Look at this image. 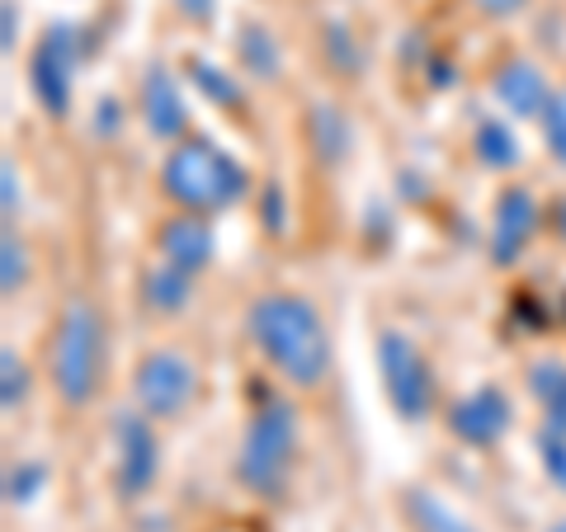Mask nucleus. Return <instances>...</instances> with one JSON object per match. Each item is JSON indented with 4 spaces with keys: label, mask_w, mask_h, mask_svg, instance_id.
Here are the masks:
<instances>
[{
    "label": "nucleus",
    "mask_w": 566,
    "mask_h": 532,
    "mask_svg": "<svg viewBox=\"0 0 566 532\" xmlns=\"http://www.w3.org/2000/svg\"><path fill=\"white\" fill-rule=\"evenodd\" d=\"M251 334L274 372H283L293 386H316L331 372V334L307 297L270 292L251 307Z\"/></svg>",
    "instance_id": "1"
},
{
    "label": "nucleus",
    "mask_w": 566,
    "mask_h": 532,
    "mask_svg": "<svg viewBox=\"0 0 566 532\" xmlns=\"http://www.w3.org/2000/svg\"><path fill=\"white\" fill-rule=\"evenodd\" d=\"M161 184L189 217H208V212L237 208L245 193H251V174H245L222 147H212L208 137H189L166 156Z\"/></svg>",
    "instance_id": "2"
},
{
    "label": "nucleus",
    "mask_w": 566,
    "mask_h": 532,
    "mask_svg": "<svg viewBox=\"0 0 566 532\" xmlns=\"http://www.w3.org/2000/svg\"><path fill=\"white\" fill-rule=\"evenodd\" d=\"M293 448H297V411L289 401H260V411L245 429V443H241V457H237V476L245 490L264 494L274 500L289 481V467H293Z\"/></svg>",
    "instance_id": "3"
},
{
    "label": "nucleus",
    "mask_w": 566,
    "mask_h": 532,
    "mask_svg": "<svg viewBox=\"0 0 566 532\" xmlns=\"http://www.w3.org/2000/svg\"><path fill=\"white\" fill-rule=\"evenodd\" d=\"M104 372V321L91 301H71L52 340V386L66 405H85Z\"/></svg>",
    "instance_id": "4"
},
{
    "label": "nucleus",
    "mask_w": 566,
    "mask_h": 532,
    "mask_svg": "<svg viewBox=\"0 0 566 532\" xmlns=\"http://www.w3.org/2000/svg\"><path fill=\"white\" fill-rule=\"evenodd\" d=\"M378 372H382V392L392 401V411L406 424H420L434 405V372L420 359V349L406 340L401 330L378 334Z\"/></svg>",
    "instance_id": "5"
},
{
    "label": "nucleus",
    "mask_w": 566,
    "mask_h": 532,
    "mask_svg": "<svg viewBox=\"0 0 566 532\" xmlns=\"http://www.w3.org/2000/svg\"><path fill=\"white\" fill-rule=\"evenodd\" d=\"M76 57H81V39L71 24H48L39 47L29 57V91L43 104L48 118H66L71 114V85H76Z\"/></svg>",
    "instance_id": "6"
},
{
    "label": "nucleus",
    "mask_w": 566,
    "mask_h": 532,
    "mask_svg": "<svg viewBox=\"0 0 566 532\" xmlns=\"http://www.w3.org/2000/svg\"><path fill=\"white\" fill-rule=\"evenodd\" d=\"M193 386H199L193 363L185 359V353H175V349H151L147 359L137 363V377H133L142 415H151V419L185 415L189 401H193Z\"/></svg>",
    "instance_id": "7"
},
{
    "label": "nucleus",
    "mask_w": 566,
    "mask_h": 532,
    "mask_svg": "<svg viewBox=\"0 0 566 532\" xmlns=\"http://www.w3.org/2000/svg\"><path fill=\"white\" fill-rule=\"evenodd\" d=\"M114 438H118V494L123 500H137L161 476V443H156L151 419L137 411H118Z\"/></svg>",
    "instance_id": "8"
},
{
    "label": "nucleus",
    "mask_w": 566,
    "mask_h": 532,
    "mask_svg": "<svg viewBox=\"0 0 566 532\" xmlns=\"http://www.w3.org/2000/svg\"><path fill=\"white\" fill-rule=\"evenodd\" d=\"M510 419H515V411H510V396L501 392V386H476V392H468L463 401H453L449 411V429L468 443V448H491V443H501Z\"/></svg>",
    "instance_id": "9"
},
{
    "label": "nucleus",
    "mask_w": 566,
    "mask_h": 532,
    "mask_svg": "<svg viewBox=\"0 0 566 532\" xmlns=\"http://www.w3.org/2000/svg\"><path fill=\"white\" fill-rule=\"evenodd\" d=\"M538 232V199L528 189H505L491 212V264H515Z\"/></svg>",
    "instance_id": "10"
},
{
    "label": "nucleus",
    "mask_w": 566,
    "mask_h": 532,
    "mask_svg": "<svg viewBox=\"0 0 566 532\" xmlns=\"http://www.w3.org/2000/svg\"><path fill=\"white\" fill-rule=\"evenodd\" d=\"M142 114H147L151 137H161V141L185 137L189 109H185V95L166 66H147V81H142Z\"/></svg>",
    "instance_id": "11"
},
{
    "label": "nucleus",
    "mask_w": 566,
    "mask_h": 532,
    "mask_svg": "<svg viewBox=\"0 0 566 532\" xmlns=\"http://www.w3.org/2000/svg\"><path fill=\"white\" fill-rule=\"evenodd\" d=\"M156 245H161L166 264H175V269H185L189 278L208 269L212 259V232L203 217H170L161 226V236H156Z\"/></svg>",
    "instance_id": "12"
},
{
    "label": "nucleus",
    "mask_w": 566,
    "mask_h": 532,
    "mask_svg": "<svg viewBox=\"0 0 566 532\" xmlns=\"http://www.w3.org/2000/svg\"><path fill=\"white\" fill-rule=\"evenodd\" d=\"M495 99L505 104L515 118H538L543 114V104L553 99V91H547V81H543V71L534 62H505L501 71H495Z\"/></svg>",
    "instance_id": "13"
},
{
    "label": "nucleus",
    "mask_w": 566,
    "mask_h": 532,
    "mask_svg": "<svg viewBox=\"0 0 566 532\" xmlns=\"http://www.w3.org/2000/svg\"><path fill=\"white\" fill-rule=\"evenodd\" d=\"M528 392H534V401L543 405V424L547 429L566 434V363L557 359H538L528 363Z\"/></svg>",
    "instance_id": "14"
},
{
    "label": "nucleus",
    "mask_w": 566,
    "mask_h": 532,
    "mask_svg": "<svg viewBox=\"0 0 566 532\" xmlns=\"http://www.w3.org/2000/svg\"><path fill=\"white\" fill-rule=\"evenodd\" d=\"M307 141L316 151V161L340 166L349 151V118L335 109V104H312L307 109Z\"/></svg>",
    "instance_id": "15"
},
{
    "label": "nucleus",
    "mask_w": 566,
    "mask_h": 532,
    "mask_svg": "<svg viewBox=\"0 0 566 532\" xmlns=\"http://www.w3.org/2000/svg\"><path fill=\"white\" fill-rule=\"evenodd\" d=\"M189 292H193V278L185 269H175V264H156V269H147V278H142V297H147V307L161 311V316L185 311Z\"/></svg>",
    "instance_id": "16"
},
{
    "label": "nucleus",
    "mask_w": 566,
    "mask_h": 532,
    "mask_svg": "<svg viewBox=\"0 0 566 532\" xmlns=\"http://www.w3.org/2000/svg\"><path fill=\"white\" fill-rule=\"evenodd\" d=\"M472 151H476V161H482L486 170L520 166V137L510 132V123H501V118H482V123H476Z\"/></svg>",
    "instance_id": "17"
},
{
    "label": "nucleus",
    "mask_w": 566,
    "mask_h": 532,
    "mask_svg": "<svg viewBox=\"0 0 566 532\" xmlns=\"http://www.w3.org/2000/svg\"><path fill=\"white\" fill-rule=\"evenodd\" d=\"M406 513H411V523L420 528V532H476L463 513L458 509H449L439 494H430V490H406Z\"/></svg>",
    "instance_id": "18"
},
{
    "label": "nucleus",
    "mask_w": 566,
    "mask_h": 532,
    "mask_svg": "<svg viewBox=\"0 0 566 532\" xmlns=\"http://www.w3.org/2000/svg\"><path fill=\"white\" fill-rule=\"evenodd\" d=\"M241 62H245V71L251 76H260V81H270V76H279V43H274V33L264 29L260 20H251V24H241Z\"/></svg>",
    "instance_id": "19"
},
{
    "label": "nucleus",
    "mask_w": 566,
    "mask_h": 532,
    "mask_svg": "<svg viewBox=\"0 0 566 532\" xmlns=\"http://www.w3.org/2000/svg\"><path fill=\"white\" fill-rule=\"evenodd\" d=\"M29 401V368L20 363L14 349H0V405L6 411H20Z\"/></svg>",
    "instance_id": "20"
},
{
    "label": "nucleus",
    "mask_w": 566,
    "mask_h": 532,
    "mask_svg": "<svg viewBox=\"0 0 566 532\" xmlns=\"http://www.w3.org/2000/svg\"><path fill=\"white\" fill-rule=\"evenodd\" d=\"M29 278V251L20 232H6V241H0V288L6 292H20Z\"/></svg>",
    "instance_id": "21"
},
{
    "label": "nucleus",
    "mask_w": 566,
    "mask_h": 532,
    "mask_svg": "<svg viewBox=\"0 0 566 532\" xmlns=\"http://www.w3.org/2000/svg\"><path fill=\"white\" fill-rule=\"evenodd\" d=\"M538 128L547 141V156H557V166H566V95L553 91V99H547L538 114Z\"/></svg>",
    "instance_id": "22"
},
{
    "label": "nucleus",
    "mask_w": 566,
    "mask_h": 532,
    "mask_svg": "<svg viewBox=\"0 0 566 532\" xmlns=\"http://www.w3.org/2000/svg\"><path fill=\"white\" fill-rule=\"evenodd\" d=\"M189 76L199 81V91L212 99V104H237L241 99V91L232 81H227V71H218L212 62H203V57H189Z\"/></svg>",
    "instance_id": "23"
},
{
    "label": "nucleus",
    "mask_w": 566,
    "mask_h": 532,
    "mask_svg": "<svg viewBox=\"0 0 566 532\" xmlns=\"http://www.w3.org/2000/svg\"><path fill=\"white\" fill-rule=\"evenodd\" d=\"M43 481H48V467H43V462H20V467H10V476H6L10 504H29L33 494L43 490Z\"/></svg>",
    "instance_id": "24"
},
{
    "label": "nucleus",
    "mask_w": 566,
    "mask_h": 532,
    "mask_svg": "<svg viewBox=\"0 0 566 532\" xmlns=\"http://www.w3.org/2000/svg\"><path fill=\"white\" fill-rule=\"evenodd\" d=\"M538 453H543V471L553 476L557 486H566V434H557V429H547V424H543Z\"/></svg>",
    "instance_id": "25"
},
{
    "label": "nucleus",
    "mask_w": 566,
    "mask_h": 532,
    "mask_svg": "<svg viewBox=\"0 0 566 532\" xmlns=\"http://www.w3.org/2000/svg\"><path fill=\"white\" fill-rule=\"evenodd\" d=\"M326 39H331V43H326V47H331V57L340 62L345 71H359V66H364L359 47H354V39H349V29H345V24H331V29H326Z\"/></svg>",
    "instance_id": "26"
},
{
    "label": "nucleus",
    "mask_w": 566,
    "mask_h": 532,
    "mask_svg": "<svg viewBox=\"0 0 566 532\" xmlns=\"http://www.w3.org/2000/svg\"><path fill=\"white\" fill-rule=\"evenodd\" d=\"M0 47H20V0H0Z\"/></svg>",
    "instance_id": "27"
},
{
    "label": "nucleus",
    "mask_w": 566,
    "mask_h": 532,
    "mask_svg": "<svg viewBox=\"0 0 566 532\" xmlns=\"http://www.w3.org/2000/svg\"><path fill=\"white\" fill-rule=\"evenodd\" d=\"M0 189H6V193H0V208H6V217H14V212H20V180H14L10 161L0 166Z\"/></svg>",
    "instance_id": "28"
},
{
    "label": "nucleus",
    "mask_w": 566,
    "mask_h": 532,
    "mask_svg": "<svg viewBox=\"0 0 566 532\" xmlns=\"http://www.w3.org/2000/svg\"><path fill=\"white\" fill-rule=\"evenodd\" d=\"M175 10H180L189 24H208L212 10H218V0H175Z\"/></svg>",
    "instance_id": "29"
},
{
    "label": "nucleus",
    "mask_w": 566,
    "mask_h": 532,
    "mask_svg": "<svg viewBox=\"0 0 566 532\" xmlns=\"http://www.w3.org/2000/svg\"><path fill=\"white\" fill-rule=\"evenodd\" d=\"M476 10H482L486 20H505V14L524 10V0H476Z\"/></svg>",
    "instance_id": "30"
},
{
    "label": "nucleus",
    "mask_w": 566,
    "mask_h": 532,
    "mask_svg": "<svg viewBox=\"0 0 566 532\" xmlns=\"http://www.w3.org/2000/svg\"><path fill=\"white\" fill-rule=\"evenodd\" d=\"M99 137H114L118 132V99H99Z\"/></svg>",
    "instance_id": "31"
},
{
    "label": "nucleus",
    "mask_w": 566,
    "mask_h": 532,
    "mask_svg": "<svg viewBox=\"0 0 566 532\" xmlns=\"http://www.w3.org/2000/svg\"><path fill=\"white\" fill-rule=\"evenodd\" d=\"M557 222H562V236H566V203L557 208Z\"/></svg>",
    "instance_id": "32"
},
{
    "label": "nucleus",
    "mask_w": 566,
    "mask_h": 532,
    "mask_svg": "<svg viewBox=\"0 0 566 532\" xmlns=\"http://www.w3.org/2000/svg\"><path fill=\"white\" fill-rule=\"evenodd\" d=\"M553 532H566V519H562V523H557V528H553Z\"/></svg>",
    "instance_id": "33"
}]
</instances>
